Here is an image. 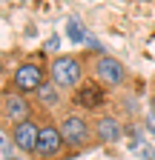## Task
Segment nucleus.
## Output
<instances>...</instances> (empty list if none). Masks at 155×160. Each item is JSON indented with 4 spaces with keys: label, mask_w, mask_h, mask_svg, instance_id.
Returning <instances> with one entry per match:
<instances>
[{
    "label": "nucleus",
    "mask_w": 155,
    "mask_h": 160,
    "mask_svg": "<svg viewBox=\"0 0 155 160\" xmlns=\"http://www.w3.org/2000/svg\"><path fill=\"white\" fill-rule=\"evenodd\" d=\"M57 126H61V134L63 140L69 143V149L75 154H83L89 149H95L98 143H95V129H92V114L75 109V106H66L55 114Z\"/></svg>",
    "instance_id": "obj_2"
},
{
    "label": "nucleus",
    "mask_w": 155,
    "mask_h": 160,
    "mask_svg": "<svg viewBox=\"0 0 155 160\" xmlns=\"http://www.w3.org/2000/svg\"><path fill=\"white\" fill-rule=\"evenodd\" d=\"M86 74V63L81 52H66V54H55L49 57V80L61 89V92H75L78 86L83 83Z\"/></svg>",
    "instance_id": "obj_3"
},
{
    "label": "nucleus",
    "mask_w": 155,
    "mask_h": 160,
    "mask_svg": "<svg viewBox=\"0 0 155 160\" xmlns=\"http://www.w3.org/2000/svg\"><path fill=\"white\" fill-rule=\"evenodd\" d=\"M9 83L17 92L29 94V97L37 94V89L43 83H49V60H46V54H32V57L20 60L17 69L12 72V77H9Z\"/></svg>",
    "instance_id": "obj_6"
},
{
    "label": "nucleus",
    "mask_w": 155,
    "mask_h": 160,
    "mask_svg": "<svg viewBox=\"0 0 155 160\" xmlns=\"http://www.w3.org/2000/svg\"><path fill=\"white\" fill-rule=\"evenodd\" d=\"M83 63H86V74L92 80H98L101 86H106L109 92H121L129 86L132 72L124 60H118L115 54L104 52V49H83Z\"/></svg>",
    "instance_id": "obj_1"
},
{
    "label": "nucleus",
    "mask_w": 155,
    "mask_h": 160,
    "mask_svg": "<svg viewBox=\"0 0 155 160\" xmlns=\"http://www.w3.org/2000/svg\"><path fill=\"white\" fill-rule=\"evenodd\" d=\"M37 112H35V103L32 97L17 92L12 83H6L3 89H0V132H12L14 126L26 123V120H32Z\"/></svg>",
    "instance_id": "obj_4"
},
{
    "label": "nucleus",
    "mask_w": 155,
    "mask_h": 160,
    "mask_svg": "<svg viewBox=\"0 0 155 160\" xmlns=\"http://www.w3.org/2000/svg\"><path fill=\"white\" fill-rule=\"evenodd\" d=\"M0 72H3V63H0Z\"/></svg>",
    "instance_id": "obj_10"
},
{
    "label": "nucleus",
    "mask_w": 155,
    "mask_h": 160,
    "mask_svg": "<svg viewBox=\"0 0 155 160\" xmlns=\"http://www.w3.org/2000/svg\"><path fill=\"white\" fill-rule=\"evenodd\" d=\"M37 123H40V132H37V146L32 160H75L78 157L63 140L55 117H37Z\"/></svg>",
    "instance_id": "obj_5"
},
{
    "label": "nucleus",
    "mask_w": 155,
    "mask_h": 160,
    "mask_svg": "<svg viewBox=\"0 0 155 160\" xmlns=\"http://www.w3.org/2000/svg\"><path fill=\"white\" fill-rule=\"evenodd\" d=\"M92 129H95V143L98 146H115L124 140V123L109 109L101 114H92Z\"/></svg>",
    "instance_id": "obj_8"
},
{
    "label": "nucleus",
    "mask_w": 155,
    "mask_h": 160,
    "mask_svg": "<svg viewBox=\"0 0 155 160\" xmlns=\"http://www.w3.org/2000/svg\"><path fill=\"white\" fill-rule=\"evenodd\" d=\"M37 132H40V123H37V117H32V120H26V123L14 126V129L6 134V140L14 146V152H20V154H26V157L32 160L35 146H37Z\"/></svg>",
    "instance_id": "obj_9"
},
{
    "label": "nucleus",
    "mask_w": 155,
    "mask_h": 160,
    "mask_svg": "<svg viewBox=\"0 0 155 160\" xmlns=\"http://www.w3.org/2000/svg\"><path fill=\"white\" fill-rule=\"evenodd\" d=\"M109 100H112V92L106 86H101L98 80H92V77H86L75 92H69V106L81 109L86 114H101V112H106Z\"/></svg>",
    "instance_id": "obj_7"
}]
</instances>
